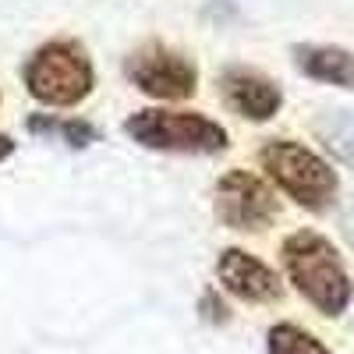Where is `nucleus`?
Listing matches in <instances>:
<instances>
[{"label": "nucleus", "mask_w": 354, "mask_h": 354, "mask_svg": "<svg viewBox=\"0 0 354 354\" xmlns=\"http://www.w3.org/2000/svg\"><path fill=\"white\" fill-rule=\"evenodd\" d=\"M287 283L326 319H340L354 305V280L340 248L315 227H298L280 241Z\"/></svg>", "instance_id": "f257e3e1"}, {"label": "nucleus", "mask_w": 354, "mask_h": 354, "mask_svg": "<svg viewBox=\"0 0 354 354\" xmlns=\"http://www.w3.org/2000/svg\"><path fill=\"white\" fill-rule=\"evenodd\" d=\"M259 167L270 177V185L287 195L298 209L312 216H326L340 195L337 167L294 138H266L259 145Z\"/></svg>", "instance_id": "f03ea898"}, {"label": "nucleus", "mask_w": 354, "mask_h": 354, "mask_svg": "<svg viewBox=\"0 0 354 354\" xmlns=\"http://www.w3.org/2000/svg\"><path fill=\"white\" fill-rule=\"evenodd\" d=\"M124 135L149 153L167 156H220L230 149V131L202 110L142 106L124 121Z\"/></svg>", "instance_id": "7ed1b4c3"}, {"label": "nucleus", "mask_w": 354, "mask_h": 354, "mask_svg": "<svg viewBox=\"0 0 354 354\" xmlns=\"http://www.w3.org/2000/svg\"><path fill=\"white\" fill-rule=\"evenodd\" d=\"M21 85L39 106L71 110L96 93V64L78 39H50L25 57Z\"/></svg>", "instance_id": "20e7f679"}, {"label": "nucleus", "mask_w": 354, "mask_h": 354, "mask_svg": "<svg viewBox=\"0 0 354 354\" xmlns=\"http://www.w3.org/2000/svg\"><path fill=\"white\" fill-rule=\"evenodd\" d=\"M121 71L131 88H138L142 96H149L156 103H185L198 93V64L185 50L160 39L135 46L124 57Z\"/></svg>", "instance_id": "39448f33"}, {"label": "nucleus", "mask_w": 354, "mask_h": 354, "mask_svg": "<svg viewBox=\"0 0 354 354\" xmlns=\"http://www.w3.org/2000/svg\"><path fill=\"white\" fill-rule=\"evenodd\" d=\"M213 213L227 230L262 234L280 216V198L270 177L252 174L245 167H230L213 185Z\"/></svg>", "instance_id": "423d86ee"}, {"label": "nucleus", "mask_w": 354, "mask_h": 354, "mask_svg": "<svg viewBox=\"0 0 354 354\" xmlns=\"http://www.w3.org/2000/svg\"><path fill=\"white\" fill-rule=\"evenodd\" d=\"M216 93L223 106L248 124H270L283 110V88L266 71L248 64H227L216 78Z\"/></svg>", "instance_id": "0eeeda50"}, {"label": "nucleus", "mask_w": 354, "mask_h": 354, "mask_svg": "<svg viewBox=\"0 0 354 354\" xmlns=\"http://www.w3.org/2000/svg\"><path fill=\"white\" fill-rule=\"evenodd\" d=\"M216 280L220 287L245 305H277L283 298V277L270 262H262L248 248L230 245L216 255Z\"/></svg>", "instance_id": "6e6552de"}, {"label": "nucleus", "mask_w": 354, "mask_h": 354, "mask_svg": "<svg viewBox=\"0 0 354 354\" xmlns=\"http://www.w3.org/2000/svg\"><path fill=\"white\" fill-rule=\"evenodd\" d=\"M290 61L305 78L354 93V50L337 43H294Z\"/></svg>", "instance_id": "1a4fd4ad"}, {"label": "nucleus", "mask_w": 354, "mask_h": 354, "mask_svg": "<svg viewBox=\"0 0 354 354\" xmlns=\"http://www.w3.org/2000/svg\"><path fill=\"white\" fill-rule=\"evenodd\" d=\"M25 131L46 138V142H61L68 149H88L100 142V128L85 117H61V113H28L25 117Z\"/></svg>", "instance_id": "9d476101"}, {"label": "nucleus", "mask_w": 354, "mask_h": 354, "mask_svg": "<svg viewBox=\"0 0 354 354\" xmlns=\"http://www.w3.org/2000/svg\"><path fill=\"white\" fill-rule=\"evenodd\" d=\"M312 131L322 142V149L333 156V163L354 167V113L351 110H326L312 124Z\"/></svg>", "instance_id": "9b49d317"}, {"label": "nucleus", "mask_w": 354, "mask_h": 354, "mask_svg": "<svg viewBox=\"0 0 354 354\" xmlns=\"http://www.w3.org/2000/svg\"><path fill=\"white\" fill-rule=\"evenodd\" d=\"M266 354H333V351L298 322H273L270 333H266Z\"/></svg>", "instance_id": "f8f14e48"}, {"label": "nucleus", "mask_w": 354, "mask_h": 354, "mask_svg": "<svg viewBox=\"0 0 354 354\" xmlns=\"http://www.w3.org/2000/svg\"><path fill=\"white\" fill-rule=\"evenodd\" d=\"M198 312H202L205 322H213V326H227V322H230V308H227V301L220 298L213 287L198 298Z\"/></svg>", "instance_id": "ddd939ff"}, {"label": "nucleus", "mask_w": 354, "mask_h": 354, "mask_svg": "<svg viewBox=\"0 0 354 354\" xmlns=\"http://www.w3.org/2000/svg\"><path fill=\"white\" fill-rule=\"evenodd\" d=\"M15 149H18V142H15L11 135H4V131H0V163H8V160L15 156Z\"/></svg>", "instance_id": "4468645a"}, {"label": "nucleus", "mask_w": 354, "mask_h": 354, "mask_svg": "<svg viewBox=\"0 0 354 354\" xmlns=\"http://www.w3.org/2000/svg\"><path fill=\"white\" fill-rule=\"evenodd\" d=\"M0 100H4V96H0Z\"/></svg>", "instance_id": "2eb2a0df"}]
</instances>
